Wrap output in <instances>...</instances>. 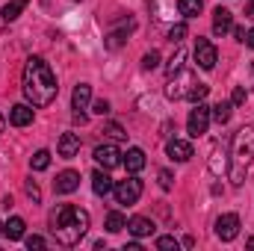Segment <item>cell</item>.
Instances as JSON below:
<instances>
[{
    "label": "cell",
    "instance_id": "cell-19",
    "mask_svg": "<svg viewBox=\"0 0 254 251\" xmlns=\"http://www.w3.org/2000/svg\"><path fill=\"white\" fill-rule=\"evenodd\" d=\"M231 113H234V104L231 101H219L216 107H210V119L216 125H228L231 122Z\"/></svg>",
    "mask_w": 254,
    "mask_h": 251
},
{
    "label": "cell",
    "instance_id": "cell-35",
    "mask_svg": "<svg viewBox=\"0 0 254 251\" xmlns=\"http://www.w3.org/2000/svg\"><path fill=\"white\" fill-rule=\"evenodd\" d=\"M92 113H95V116H110V101H104V98L95 101V104H92Z\"/></svg>",
    "mask_w": 254,
    "mask_h": 251
},
{
    "label": "cell",
    "instance_id": "cell-21",
    "mask_svg": "<svg viewBox=\"0 0 254 251\" xmlns=\"http://www.w3.org/2000/svg\"><path fill=\"white\" fill-rule=\"evenodd\" d=\"M24 228H27L24 219H21V216H12V219L3 225V237H9V240H21V237H24Z\"/></svg>",
    "mask_w": 254,
    "mask_h": 251
},
{
    "label": "cell",
    "instance_id": "cell-22",
    "mask_svg": "<svg viewBox=\"0 0 254 251\" xmlns=\"http://www.w3.org/2000/svg\"><path fill=\"white\" fill-rule=\"evenodd\" d=\"M27 3H30V0H9V3L3 6L0 18H3V21H15V18H18V15L27 9Z\"/></svg>",
    "mask_w": 254,
    "mask_h": 251
},
{
    "label": "cell",
    "instance_id": "cell-28",
    "mask_svg": "<svg viewBox=\"0 0 254 251\" xmlns=\"http://www.w3.org/2000/svg\"><path fill=\"white\" fill-rule=\"evenodd\" d=\"M157 181H160V189H166V192H169V189L175 187V175H172L169 169H160V175H157Z\"/></svg>",
    "mask_w": 254,
    "mask_h": 251
},
{
    "label": "cell",
    "instance_id": "cell-40",
    "mask_svg": "<svg viewBox=\"0 0 254 251\" xmlns=\"http://www.w3.org/2000/svg\"><path fill=\"white\" fill-rule=\"evenodd\" d=\"M246 15H249V18H254V0H249V6H246Z\"/></svg>",
    "mask_w": 254,
    "mask_h": 251
},
{
    "label": "cell",
    "instance_id": "cell-1",
    "mask_svg": "<svg viewBox=\"0 0 254 251\" xmlns=\"http://www.w3.org/2000/svg\"><path fill=\"white\" fill-rule=\"evenodd\" d=\"M24 95L33 107H48L54 104L60 86H57V77L51 71V65L45 63L42 57H30L27 65H24Z\"/></svg>",
    "mask_w": 254,
    "mask_h": 251
},
{
    "label": "cell",
    "instance_id": "cell-14",
    "mask_svg": "<svg viewBox=\"0 0 254 251\" xmlns=\"http://www.w3.org/2000/svg\"><path fill=\"white\" fill-rule=\"evenodd\" d=\"M213 30H216L219 36H225V33L234 30V15H231L225 6H216V9H213Z\"/></svg>",
    "mask_w": 254,
    "mask_h": 251
},
{
    "label": "cell",
    "instance_id": "cell-42",
    "mask_svg": "<svg viewBox=\"0 0 254 251\" xmlns=\"http://www.w3.org/2000/svg\"><path fill=\"white\" fill-rule=\"evenodd\" d=\"M0 133H3V116H0Z\"/></svg>",
    "mask_w": 254,
    "mask_h": 251
},
{
    "label": "cell",
    "instance_id": "cell-24",
    "mask_svg": "<svg viewBox=\"0 0 254 251\" xmlns=\"http://www.w3.org/2000/svg\"><path fill=\"white\" fill-rule=\"evenodd\" d=\"M184 63H187V51H184V48H178V51H175V57L169 60V65H166V74H169V77H175L178 71H184Z\"/></svg>",
    "mask_w": 254,
    "mask_h": 251
},
{
    "label": "cell",
    "instance_id": "cell-41",
    "mask_svg": "<svg viewBox=\"0 0 254 251\" xmlns=\"http://www.w3.org/2000/svg\"><path fill=\"white\" fill-rule=\"evenodd\" d=\"M249 251H254V237H252V240H249Z\"/></svg>",
    "mask_w": 254,
    "mask_h": 251
},
{
    "label": "cell",
    "instance_id": "cell-17",
    "mask_svg": "<svg viewBox=\"0 0 254 251\" xmlns=\"http://www.w3.org/2000/svg\"><path fill=\"white\" fill-rule=\"evenodd\" d=\"M89 101H92V86L89 83H77L74 86V95H71V107L80 113V110L89 107Z\"/></svg>",
    "mask_w": 254,
    "mask_h": 251
},
{
    "label": "cell",
    "instance_id": "cell-10",
    "mask_svg": "<svg viewBox=\"0 0 254 251\" xmlns=\"http://www.w3.org/2000/svg\"><path fill=\"white\" fill-rule=\"evenodd\" d=\"M166 154L175 160V163H187V160H192V142L190 139H169V145H166Z\"/></svg>",
    "mask_w": 254,
    "mask_h": 251
},
{
    "label": "cell",
    "instance_id": "cell-33",
    "mask_svg": "<svg viewBox=\"0 0 254 251\" xmlns=\"http://www.w3.org/2000/svg\"><path fill=\"white\" fill-rule=\"evenodd\" d=\"M104 133H110V136H113V139H127L125 127H122V125H116V122H110V125L104 127Z\"/></svg>",
    "mask_w": 254,
    "mask_h": 251
},
{
    "label": "cell",
    "instance_id": "cell-26",
    "mask_svg": "<svg viewBox=\"0 0 254 251\" xmlns=\"http://www.w3.org/2000/svg\"><path fill=\"white\" fill-rule=\"evenodd\" d=\"M125 228H127V219L119 210H113V213L107 216V231H110V234H119V231H125Z\"/></svg>",
    "mask_w": 254,
    "mask_h": 251
},
{
    "label": "cell",
    "instance_id": "cell-5",
    "mask_svg": "<svg viewBox=\"0 0 254 251\" xmlns=\"http://www.w3.org/2000/svg\"><path fill=\"white\" fill-rule=\"evenodd\" d=\"M113 195H116V201L119 204H136L139 198H142V181L136 178V175H130L127 181H119L116 187H113Z\"/></svg>",
    "mask_w": 254,
    "mask_h": 251
},
{
    "label": "cell",
    "instance_id": "cell-38",
    "mask_svg": "<svg viewBox=\"0 0 254 251\" xmlns=\"http://www.w3.org/2000/svg\"><path fill=\"white\" fill-rule=\"evenodd\" d=\"M246 45H249V48L254 51V27L249 30V33H246Z\"/></svg>",
    "mask_w": 254,
    "mask_h": 251
},
{
    "label": "cell",
    "instance_id": "cell-2",
    "mask_svg": "<svg viewBox=\"0 0 254 251\" xmlns=\"http://www.w3.org/2000/svg\"><path fill=\"white\" fill-rule=\"evenodd\" d=\"M92 219L83 207H74V204H60L54 213H51V234L60 246H77L86 231H89Z\"/></svg>",
    "mask_w": 254,
    "mask_h": 251
},
{
    "label": "cell",
    "instance_id": "cell-11",
    "mask_svg": "<svg viewBox=\"0 0 254 251\" xmlns=\"http://www.w3.org/2000/svg\"><path fill=\"white\" fill-rule=\"evenodd\" d=\"M54 189H57V195H71V192H77V189H80V175L71 172V169L63 172V175H57Z\"/></svg>",
    "mask_w": 254,
    "mask_h": 251
},
{
    "label": "cell",
    "instance_id": "cell-15",
    "mask_svg": "<svg viewBox=\"0 0 254 251\" xmlns=\"http://www.w3.org/2000/svg\"><path fill=\"white\" fill-rule=\"evenodd\" d=\"M9 125H15V127L33 125V107H30V104H15V107L9 110Z\"/></svg>",
    "mask_w": 254,
    "mask_h": 251
},
{
    "label": "cell",
    "instance_id": "cell-31",
    "mask_svg": "<svg viewBox=\"0 0 254 251\" xmlns=\"http://www.w3.org/2000/svg\"><path fill=\"white\" fill-rule=\"evenodd\" d=\"M207 92H210V86L195 83V86H192V92H190V101H195V104H198V101H204V98H207Z\"/></svg>",
    "mask_w": 254,
    "mask_h": 251
},
{
    "label": "cell",
    "instance_id": "cell-37",
    "mask_svg": "<svg viewBox=\"0 0 254 251\" xmlns=\"http://www.w3.org/2000/svg\"><path fill=\"white\" fill-rule=\"evenodd\" d=\"M234 36H237V42H246V30L243 27H234Z\"/></svg>",
    "mask_w": 254,
    "mask_h": 251
},
{
    "label": "cell",
    "instance_id": "cell-43",
    "mask_svg": "<svg viewBox=\"0 0 254 251\" xmlns=\"http://www.w3.org/2000/svg\"><path fill=\"white\" fill-rule=\"evenodd\" d=\"M0 234H3V222H0Z\"/></svg>",
    "mask_w": 254,
    "mask_h": 251
},
{
    "label": "cell",
    "instance_id": "cell-7",
    "mask_svg": "<svg viewBox=\"0 0 254 251\" xmlns=\"http://www.w3.org/2000/svg\"><path fill=\"white\" fill-rule=\"evenodd\" d=\"M237 234H240V216H237V213H225V216L216 219V237H219L222 243L237 240Z\"/></svg>",
    "mask_w": 254,
    "mask_h": 251
},
{
    "label": "cell",
    "instance_id": "cell-32",
    "mask_svg": "<svg viewBox=\"0 0 254 251\" xmlns=\"http://www.w3.org/2000/svg\"><path fill=\"white\" fill-rule=\"evenodd\" d=\"M246 98H249L246 86H237V89H234V95H231V104H234V107H243V104H246Z\"/></svg>",
    "mask_w": 254,
    "mask_h": 251
},
{
    "label": "cell",
    "instance_id": "cell-3",
    "mask_svg": "<svg viewBox=\"0 0 254 251\" xmlns=\"http://www.w3.org/2000/svg\"><path fill=\"white\" fill-rule=\"evenodd\" d=\"M254 163V127H243L234 133V142H231V166H228V175H231V184L234 187H243L246 184V175Z\"/></svg>",
    "mask_w": 254,
    "mask_h": 251
},
{
    "label": "cell",
    "instance_id": "cell-8",
    "mask_svg": "<svg viewBox=\"0 0 254 251\" xmlns=\"http://www.w3.org/2000/svg\"><path fill=\"white\" fill-rule=\"evenodd\" d=\"M195 60H198V68H204V71H213V68H216V63H219V54H216L213 42H207V39H198V42H195Z\"/></svg>",
    "mask_w": 254,
    "mask_h": 251
},
{
    "label": "cell",
    "instance_id": "cell-6",
    "mask_svg": "<svg viewBox=\"0 0 254 251\" xmlns=\"http://www.w3.org/2000/svg\"><path fill=\"white\" fill-rule=\"evenodd\" d=\"M210 122H213V119H210V107H207L204 101H198V104H195V110L190 113V122H187L190 136H195V139H198V136H204V133H207V127H210Z\"/></svg>",
    "mask_w": 254,
    "mask_h": 251
},
{
    "label": "cell",
    "instance_id": "cell-34",
    "mask_svg": "<svg viewBox=\"0 0 254 251\" xmlns=\"http://www.w3.org/2000/svg\"><path fill=\"white\" fill-rule=\"evenodd\" d=\"M27 195H30V198H33V204H39V201H42V189H39V184H36V181H27Z\"/></svg>",
    "mask_w": 254,
    "mask_h": 251
},
{
    "label": "cell",
    "instance_id": "cell-39",
    "mask_svg": "<svg viewBox=\"0 0 254 251\" xmlns=\"http://www.w3.org/2000/svg\"><path fill=\"white\" fill-rule=\"evenodd\" d=\"M125 251H142V246H139V243H127Z\"/></svg>",
    "mask_w": 254,
    "mask_h": 251
},
{
    "label": "cell",
    "instance_id": "cell-29",
    "mask_svg": "<svg viewBox=\"0 0 254 251\" xmlns=\"http://www.w3.org/2000/svg\"><path fill=\"white\" fill-rule=\"evenodd\" d=\"M157 65H160V54H157V51H148V54L142 57V68H145V71H154Z\"/></svg>",
    "mask_w": 254,
    "mask_h": 251
},
{
    "label": "cell",
    "instance_id": "cell-12",
    "mask_svg": "<svg viewBox=\"0 0 254 251\" xmlns=\"http://www.w3.org/2000/svg\"><path fill=\"white\" fill-rule=\"evenodd\" d=\"M77 151H80V133H63L60 145H57V154L63 160H71V157H77Z\"/></svg>",
    "mask_w": 254,
    "mask_h": 251
},
{
    "label": "cell",
    "instance_id": "cell-18",
    "mask_svg": "<svg viewBox=\"0 0 254 251\" xmlns=\"http://www.w3.org/2000/svg\"><path fill=\"white\" fill-rule=\"evenodd\" d=\"M113 187H116V184H113V178L107 175V169H104V172L98 169V172L92 175V189H95V195H101V198H107V195L113 192Z\"/></svg>",
    "mask_w": 254,
    "mask_h": 251
},
{
    "label": "cell",
    "instance_id": "cell-36",
    "mask_svg": "<svg viewBox=\"0 0 254 251\" xmlns=\"http://www.w3.org/2000/svg\"><path fill=\"white\" fill-rule=\"evenodd\" d=\"M27 249H30V251H33V249L42 251V249H45V240H42V237H27Z\"/></svg>",
    "mask_w": 254,
    "mask_h": 251
},
{
    "label": "cell",
    "instance_id": "cell-25",
    "mask_svg": "<svg viewBox=\"0 0 254 251\" xmlns=\"http://www.w3.org/2000/svg\"><path fill=\"white\" fill-rule=\"evenodd\" d=\"M51 166V151H36L33 157H30V169L33 172H45Z\"/></svg>",
    "mask_w": 254,
    "mask_h": 251
},
{
    "label": "cell",
    "instance_id": "cell-20",
    "mask_svg": "<svg viewBox=\"0 0 254 251\" xmlns=\"http://www.w3.org/2000/svg\"><path fill=\"white\" fill-rule=\"evenodd\" d=\"M225 169H228V163H225V145L216 142V145H213V157H210V172H213V175H222Z\"/></svg>",
    "mask_w": 254,
    "mask_h": 251
},
{
    "label": "cell",
    "instance_id": "cell-9",
    "mask_svg": "<svg viewBox=\"0 0 254 251\" xmlns=\"http://www.w3.org/2000/svg\"><path fill=\"white\" fill-rule=\"evenodd\" d=\"M95 163L110 172V169L122 166V151H119L116 145H98V148H95Z\"/></svg>",
    "mask_w": 254,
    "mask_h": 251
},
{
    "label": "cell",
    "instance_id": "cell-16",
    "mask_svg": "<svg viewBox=\"0 0 254 251\" xmlns=\"http://www.w3.org/2000/svg\"><path fill=\"white\" fill-rule=\"evenodd\" d=\"M127 231H130L136 240H142V237H151V234H154V222L145 219V216H133V219L127 222Z\"/></svg>",
    "mask_w": 254,
    "mask_h": 251
},
{
    "label": "cell",
    "instance_id": "cell-30",
    "mask_svg": "<svg viewBox=\"0 0 254 251\" xmlns=\"http://www.w3.org/2000/svg\"><path fill=\"white\" fill-rule=\"evenodd\" d=\"M157 249L160 251H178L181 249V243H178L175 237H160V240H157Z\"/></svg>",
    "mask_w": 254,
    "mask_h": 251
},
{
    "label": "cell",
    "instance_id": "cell-4",
    "mask_svg": "<svg viewBox=\"0 0 254 251\" xmlns=\"http://www.w3.org/2000/svg\"><path fill=\"white\" fill-rule=\"evenodd\" d=\"M198 80H195V74L192 71H178L175 77H169V86H166V95L172 98V101H184V98H190L192 86H195Z\"/></svg>",
    "mask_w": 254,
    "mask_h": 251
},
{
    "label": "cell",
    "instance_id": "cell-13",
    "mask_svg": "<svg viewBox=\"0 0 254 251\" xmlns=\"http://www.w3.org/2000/svg\"><path fill=\"white\" fill-rule=\"evenodd\" d=\"M122 163H125V169L130 172V175H139V172L145 169L148 157H145V151H142V148H130L127 154H122Z\"/></svg>",
    "mask_w": 254,
    "mask_h": 251
},
{
    "label": "cell",
    "instance_id": "cell-27",
    "mask_svg": "<svg viewBox=\"0 0 254 251\" xmlns=\"http://www.w3.org/2000/svg\"><path fill=\"white\" fill-rule=\"evenodd\" d=\"M184 39H187V24H172L169 27V42L172 45H181Z\"/></svg>",
    "mask_w": 254,
    "mask_h": 251
},
{
    "label": "cell",
    "instance_id": "cell-23",
    "mask_svg": "<svg viewBox=\"0 0 254 251\" xmlns=\"http://www.w3.org/2000/svg\"><path fill=\"white\" fill-rule=\"evenodd\" d=\"M201 9H204V0H178V12L184 18H195Z\"/></svg>",
    "mask_w": 254,
    "mask_h": 251
}]
</instances>
